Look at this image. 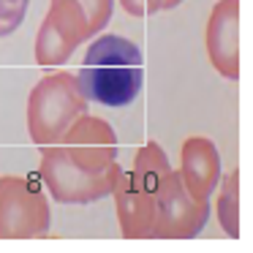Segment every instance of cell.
<instances>
[{
	"mask_svg": "<svg viewBox=\"0 0 253 253\" xmlns=\"http://www.w3.org/2000/svg\"><path fill=\"white\" fill-rule=\"evenodd\" d=\"M82 44H84V39L79 36V30L60 11H55L49 6L39 33H36V60H39V66H46V68L63 66L77 52V46H82Z\"/></svg>",
	"mask_w": 253,
	"mask_h": 253,
	"instance_id": "10",
	"label": "cell"
},
{
	"mask_svg": "<svg viewBox=\"0 0 253 253\" xmlns=\"http://www.w3.org/2000/svg\"><path fill=\"white\" fill-rule=\"evenodd\" d=\"M120 174L123 169L117 161L104 171H90L74 164L60 142L41 147L39 177L46 182L52 199L60 204H93L98 199L112 196Z\"/></svg>",
	"mask_w": 253,
	"mask_h": 253,
	"instance_id": "3",
	"label": "cell"
},
{
	"mask_svg": "<svg viewBox=\"0 0 253 253\" xmlns=\"http://www.w3.org/2000/svg\"><path fill=\"white\" fill-rule=\"evenodd\" d=\"M180 158V180L185 191L196 199H210L220 182V155L212 139L191 136L182 144Z\"/></svg>",
	"mask_w": 253,
	"mask_h": 253,
	"instance_id": "9",
	"label": "cell"
},
{
	"mask_svg": "<svg viewBox=\"0 0 253 253\" xmlns=\"http://www.w3.org/2000/svg\"><path fill=\"white\" fill-rule=\"evenodd\" d=\"M115 207L120 231L126 240H153V223H155V202L133 177V171H123L115 191Z\"/></svg>",
	"mask_w": 253,
	"mask_h": 253,
	"instance_id": "8",
	"label": "cell"
},
{
	"mask_svg": "<svg viewBox=\"0 0 253 253\" xmlns=\"http://www.w3.org/2000/svg\"><path fill=\"white\" fill-rule=\"evenodd\" d=\"M218 220L229 237H240V174L231 171L220 182V199H218Z\"/></svg>",
	"mask_w": 253,
	"mask_h": 253,
	"instance_id": "12",
	"label": "cell"
},
{
	"mask_svg": "<svg viewBox=\"0 0 253 253\" xmlns=\"http://www.w3.org/2000/svg\"><path fill=\"white\" fill-rule=\"evenodd\" d=\"M207 55L226 79H240V0H218L207 19Z\"/></svg>",
	"mask_w": 253,
	"mask_h": 253,
	"instance_id": "7",
	"label": "cell"
},
{
	"mask_svg": "<svg viewBox=\"0 0 253 253\" xmlns=\"http://www.w3.org/2000/svg\"><path fill=\"white\" fill-rule=\"evenodd\" d=\"M52 210L28 177H0V240H39L49 234Z\"/></svg>",
	"mask_w": 253,
	"mask_h": 253,
	"instance_id": "4",
	"label": "cell"
},
{
	"mask_svg": "<svg viewBox=\"0 0 253 253\" xmlns=\"http://www.w3.org/2000/svg\"><path fill=\"white\" fill-rule=\"evenodd\" d=\"M182 0H164V11H171V8H177Z\"/></svg>",
	"mask_w": 253,
	"mask_h": 253,
	"instance_id": "15",
	"label": "cell"
},
{
	"mask_svg": "<svg viewBox=\"0 0 253 253\" xmlns=\"http://www.w3.org/2000/svg\"><path fill=\"white\" fill-rule=\"evenodd\" d=\"M52 8L60 11L84 41H90L112 22L115 0H52Z\"/></svg>",
	"mask_w": 253,
	"mask_h": 253,
	"instance_id": "11",
	"label": "cell"
},
{
	"mask_svg": "<svg viewBox=\"0 0 253 253\" xmlns=\"http://www.w3.org/2000/svg\"><path fill=\"white\" fill-rule=\"evenodd\" d=\"M28 3L30 0H0V39L19 30L28 14Z\"/></svg>",
	"mask_w": 253,
	"mask_h": 253,
	"instance_id": "13",
	"label": "cell"
},
{
	"mask_svg": "<svg viewBox=\"0 0 253 253\" xmlns=\"http://www.w3.org/2000/svg\"><path fill=\"white\" fill-rule=\"evenodd\" d=\"M117 3L131 17H153V14L164 11V0H117Z\"/></svg>",
	"mask_w": 253,
	"mask_h": 253,
	"instance_id": "14",
	"label": "cell"
},
{
	"mask_svg": "<svg viewBox=\"0 0 253 253\" xmlns=\"http://www.w3.org/2000/svg\"><path fill=\"white\" fill-rule=\"evenodd\" d=\"M142 49L123 36H101L87 46L79 90L87 101L101 106H128L142 93Z\"/></svg>",
	"mask_w": 253,
	"mask_h": 253,
	"instance_id": "1",
	"label": "cell"
},
{
	"mask_svg": "<svg viewBox=\"0 0 253 253\" xmlns=\"http://www.w3.org/2000/svg\"><path fill=\"white\" fill-rule=\"evenodd\" d=\"M210 218V199H196L185 191L180 174H171L155 196L153 240H193Z\"/></svg>",
	"mask_w": 253,
	"mask_h": 253,
	"instance_id": "5",
	"label": "cell"
},
{
	"mask_svg": "<svg viewBox=\"0 0 253 253\" xmlns=\"http://www.w3.org/2000/svg\"><path fill=\"white\" fill-rule=\"evenodd\" d=\"M63 150L77 166L90 171H104L117 161V133L104 117L93 115H79L71 123L60 139Z\"/></svg>",
	"mask_w": 253,
	"mask_h": 253,
	"instance_id": "6",
	"label": "cell"
},
{
	"mask_svg": "<svg viewBox=\"0 0 253 253\" xmlns=\"http://www.w3.org/2000/svg\"><path fill=\"white\" fill-rule=\"evenodd\" d=\"M87 112V98L74 74L57 71L39 79L28 98V133L33 144H57L79 115Z\"/></svg>",
	"mask_w": 253,
	"mask_h": 253,
	"instance_id": "2",
	"label": "cell"
}]
</instances>
